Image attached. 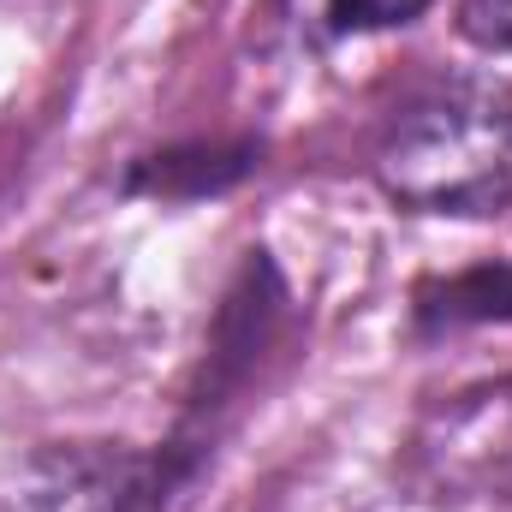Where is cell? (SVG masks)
I'll use <instances>...</instances> for the list:
<instances>
[{"label": "cell", "instance_id": "cell-1", "mask_svg": "<svg viewBox=\"0 0 512 512\" xmlns=\"http://www.w3.org/2000/svg\"><path fill=\"white\" fill-rule=\"evenodd\" d=\"M376 179L417 215H495L512 197V96L495 84L429 90L387 126Z\"/></svg>", "mask_w": 512, "mask_h": 512}, {"label": "cell", "instance_id": "cell-2", "mask_svg": "<svg viewBox=\"0 0 512 512\" xmlns=\"http://www.w3.org/2000/svg\"><path fill=\"white\" fill-rule=\"evenodd\" d=\"M429 0H292V24L304 36H358V30H387L411 24Z\"/></svg>", "mask_w": 512, "mask_h": 512}, {"label": "cell", "instance_id": "cell-3", "mask_svg": "<svg viewBox=\"0 0 512 512\" xmlns=\"http://www.w3.org/2000/svg\"><path fill=\"white\" fill-rule=\"evenodd\" d=\"M459 30L489 54H512V0H459Z\"/></svg>", "mask_w": 512, "mask_h": 512}]
</instances>
